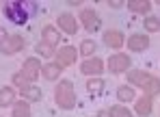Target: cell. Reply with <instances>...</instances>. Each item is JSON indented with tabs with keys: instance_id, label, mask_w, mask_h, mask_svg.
Masks as SVG:
<instances>
[{
	"instance_id": "6",
	"label": "cell",
	"mask_w": 160,
	"mask_h": 117,
	"mask_svg": "<svg viewBox=\"0 0 160 117\" xmlns=\"http://www.w3.org/2000/svg\"><path fill=\"white\" fill-rule=\"evenodd\" d=\"M54 57H56V65H58V67H67V65H74V63H76L78 50L72 48V46H65V48H61Z\"/></svg>"
},
{
	"instance_id": "7",
	"label": "cell",
	"mask_w": 160,
	"mask_h": 117,
	"mask_svg": "<svg viewBox=\"0 0 160 117\" xmlns=\"http://www.w3.org/2000/svg\"><path fill=\"white\" fill-rule=\"evenodd\" d=\"M80 22H82V26L89 30V33L98 30V28H100V24H102V20L98 18V13H95L93 9H82V13H80Z\"/></svg>"
},
{
	"instance_id": "5",
	"label": "cell",
	"mask_w": 160,
	"mask_h": 117,
	"mask_svg": "<svg viewBox=\"0 0 160 117\" xmlns=\"http://www.w3.org/2000/svg\"><path fill=\"white\" fill-rule=\"evenodd\" d=\"M108 69L110 72H115V74H121V72H128L130 69V65H132V58L128 57V54H112V57L108 58Z\"/></svg>"
},
{
	"instance_id": "28",
	"label": "cell",
	"mask_w": 160,
	"mask_h": 117,
	"mask_svg": "<svg viewBox=\"0 0 160 117\" xmlns=\"http://www.w3.org/2000/svg\"><path fill=\"white\" fill-rule=\"evenodd\" d=\"M98 117H112V115H110V111H100Z\"/></svg>"
},
{
	"instance_id": "23",
	"label": "cell",
	"mask_w": 160,
	"mask_h": 117,
	"mask_svg": "<svg viewBox=\"0 0 160 117\" xmlns=\"http://www.w3.org/2000/svg\"><path fill=\"white\" fill-rule=\"evenodd\" d=\"M28 83H30V80H28L26 76H24V72H18V74H13V85H15L18 89H22V91H26V89L30 87Z\"/></svg>"
},
{
	"instance_id": "20",
	"label": "cell",
	"mask_w": 160,
	"mask_h": 117,
	"mask_svg": "<svg viewBox=\"0 0 160 117\" xmlns=\"http://www.w3.org/2000/svg\"><path fill=\"white\" fill-rule=\"evenodd\" d=\"M95 52H98V43H95L93 39H84V41L80 43V54L91 57V54H95Z\"/></svg>"
},
{
	"instance_id": "24",
	"label": "cell",
	"mask_w": 160,
	"mask_h": 117,
	"mask_svg": "<svg viewBox=\"0 0 160 117\" xmlns=\"http://www.w3.org/2000/svg\"><path fill=\"white\" fill-rule=\"evenodd\" d=\"M87 89H89L91 93H100V91L104 89V80H102V78H91V80L87 83Z\"/></svg>"
},
{
	"instance_id": "16",
	"label": "cell",
	"mask_w": 160,
	"mask_h": 117,
	"mask_svg": "<svg viewBox=\"0 0 160 117\" xmlns=\"http://www.w3.org/2000/svg\"><path fill=\"white\" fill-rule=\"evenodd\" d=\"M13 100H15V89H11V87L0 89V106H11Z\"/></svg>"
},
{
	"instance_id": "15",
	"label": "cell",
	"mask_w": 160,
	"mask_h": 117,
	"mask_svg": "<svg viewBox=\"0 0 160 117\" xmlns=\"http://www.w3.org/2000/svg\"><path fill=\"white\" fill-rule=\"evenodd\" d=\"M136 113L141 117L152 115V98H149V95H143V98L136 102Z\"/></svg>"
},
{
	"instance_id": "2",
	"label": "cell",
	"mask_w": 160,
	"mask_h": 117,
	"mask_svg": "<svg viewBox=\"0 0 160 117\" xmlns=\"http://www.w3.org/2000/svg\"><path fill=\"white\" fill-rule=\"evenodd\" d=\"M32 4H26V2H7L4 4V15L13 22V24H26V20L32 13Z\"/></svg>"
},
{
	"instance_id": "9",
	"label": "cell",
	"mask_w": 160,
	"mask_h": 117,
	"mask_svg": "<svg viewBox=\"0 0 160 117\" xmlns=\"http://www.w3.org/2000/svg\"><path fill=\"white\" fill-rule=\"evenodd\" d=\"M58 26L65 30L67 35H76L78 22H76V18H74L72 13H61V15H58Z\"/></svg>"
},
{
	"instance_id": "27",
	"label": "cell",
	"mask_w": 160,
	"mask_h": 117,
	"mask_svg": "<svg viewBox=\"0 0 160 117\" xmlns=\"http://www.w3.org/2000/svg\"><path fill=\"white\" fill-rule=\"evenodd\" d=\"M108 7H112V9H119V7H121V2H119V0H110V2H108Z\"/></svg>"
},
{
	"instance_id": "14",
	"label": "cell",
	"mask_w": 160,
	"mask_h": 117,
	"mask_svg": "<svg viewBox=\"0 0 160 117\" xmlns=\"http://www.w3.org/2000/svg\"><path fill=\"white\" fill-rule=\"evenodd\" d=\"M128 9H130L132 13H149L152 2H149V0H130V2H128Z\"/></svg>"
},
{
	"instance_id": "13",
	"label": "cell",
	"mask_w": 160,
	"mask_h": 117,
	"mask_svg": "<svg viewBox=\"0 0 160 117\" xmlns=\"http://www.w3.org/2000/svg\"><path fill=\"white\" fill-rule=\"evenodd\" d=\"M41 35H43V43H48L50 48H54L61 41V35H58V30L54 28V26H43Z\"/></svg>"
},
{
	"instance_id": "26",
	"label": "cell",
	"mask_w": 160,
	"mask_h": 117,
	"mask_svg": "<svg viewBox=\"0 0 160 117\" xmlns=\"http://www.w3.org/2000/svg\"><path fill=\"white\" fill-rule=\"evenodd\" d=\"M110 115L112 117H132V113H130L126 106H112V109H110Z\"/></svg>"
},
{
	"instance_id": "1",
	"label": "cell",
	"mask_w": 160,
	"mask_h": 117,
	"mask_svg": "<svg viewBox=\"0 0 160 117\" xmlns=\"http://www.w3.org/2000/svg\"><path fill=\"white\" fill-rule=\"evenodd\" d=\"M128 83L145 89V95H149V98H154V95L160 93V80L156 76H152L149 72H141V69L128 72Z\"/></svg>"
},
{
	"instance_id": "22",
	"label": "cell",
	"mask_w": 160,
	"mask_h": 117,
	"mask_svg": "<svg viewBox=\"0 0 160 117\" xmlns=\"http://www.w3.org/2000/svg\"><path fill=\"white\" fill-rule=\"evenodd\" d=\"M143 26H145V30H149V33H158L160 30V20L156 15H147L145 22H143Z\"/></svg>"
},
{
	"instance_id": "3",
	"label": "cell",
	"mask_w": 160,
	"mask_h": 117,
	"mask_svg": "<svg viewBox=\"0 0 160 117\" xmlns=\"http://www.w3.org/2000/svg\"><path fill=\"white\" fill-rule=\"evenodd\" d=\"M54 100L63 109H74L76 106V93H74L72 80H61L56 85V89H54Z\"/></svg>"
},
{
	"instance_id": "12",
	"label": "cell",
	"mask_w": 160,
	"mask_h": 117,
	"mask_svg": "<svg viewBox=\"0 0 160 117\" xmlns=\"http://www.w3.org/2000/svg\"><path fill=\"white\" fill-rule=\"evenodd\" d=\"M123 41H126V39H123V33H121V30H112L110 28V30L104 33V43L110 46V48H121Z\"/></svg>"
},
{
	"instance_id": "25",
	"label": "cell",
	"mask_w": 160,
	"mask_h": 117,
	"mask_svg": "<svg viewBox=\"0 0 160 117\" xmlns=\"http://www.w3.org/2000/svg\"><path fill=\"white\" fill-rule=\"evenodd\" d=\"M35 50H37V54H43V57H54V54H56V52H54V48H50V46H48V43H43V41H41V43H37V48H35Z\"/></svg>"
},
{
	"instance_id": "10",
	"label": "cell",
	"mask_w": 160,
	"mask_h": 117,
	"mask_svg": "<svg viewBox=\"0 0 160 117\" xmlns=\"http://www.w3.org/2000/svg\"><path fill=\"white\" fill-rule=\"evenodd\" d=\"M39 74H41V63H39V58H26V61H24V76H26L28 80H37Z\"/></svg>"
},
{
	"instance_id": "4",
	"label": "cell",
	"mask_w": 160,
	"mask_h": 117,
	"mask_svg": "<svg viewBox=\"0 0 160 117\" xmlns=\"http://www.w3.org/2000/svg\"><path fill=\"white\" fill-rule=\"evenodd\" d=\"M24 37L22 35H7L2 41H0V52L2 54H15L24 48Z\"/></svg>"
},
{
	"instance_id": "17",
	"label": "cell",
	"mask_w": 160,
	"mask_h": 117,
	"mask_svg": "<svg viewBox=\"0 0 160 117\" xmlns=\"http://www.w3.org/2000/svg\"><path fill=\"white\" fill-rule=\"evenodd\" d=\"M28 115H30V106H28L26 100H20V102L13 104V113H11V117H28Z\"/></svg>"
},
{
	"instance_id": "18",
	"label": "cell",
	"mask_w": 160,
	"mask_h": 117,
	"mask_svg": "<svg viewBox=\"0 0 160 117\" xmlns=\"http://www.w3.org/2000/svg\"><path fill=\"white\" fill-rule=\"evenodd\" d=\"M41 74L46 76V80H56V78H58V74H61V67H58L56 63H50V65L41 67Z\"/></svg>"
},
{
	"instance_id": "8",
	"label": "cell",
	"mask_w": 160,
	"mask_h": 117,
	"mask_svg": "<svg viewBox=\"0 0 160 117\" xmlns=\"http://www.w3.org/2000/svg\"><path fill=\"white\" fill-rule=\"evenodd\" d=\"M102 69H104V61H102L100 57H91V58H87V61L80 65V72L87 74V76H98Z\"/></svg>"
},
{
	"instance_id": "19",
	"label": "cell",
	"mask_w": 160,
	"mask_h": 117,
	"mask_svg": "<svg viewBox=\"0 0 160 117\" xmlns=\"http://www.w3.org/2000/svg\"><path fill=\"white\" fill-rule=\"evenodd\" d=\"M117 98H119L121 102H132V100H134V89L128 87V85L117 87Z\"/></svg>"
},
{
	"instance_id": "21",
	"label": "cell",
	"mask_w": 160,
	"mask_h": 117,
	"mask_svg": "<svg viewBox=\"0 0 160 117\" xmlns=\"http://www.w3.org/2000/svg\"><path fill=\"white\" fill-rule=\"evenodd\" d=\"M22 95H24V100H28V102H39V100H41V89L39 87H28L26 91H22Z\"/></svg>"
},
{
	"instance_id": "11",
	"label": "cell",
	"mask_w": 160,
	"mask_h": 117,
	"mask_svg": "<svg viewBox=\"0 0 160 117\" xmlns=\"http://www.w3.org/2000/svg\"><path fill=\"white\" fill-rule=\"evenodd\" d=\"M128 48L132 50V52H141V50H147L149 48V37L147 35H132L130 39H128Z\"/></svg>"
}]
</instances>
